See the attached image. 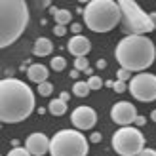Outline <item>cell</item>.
Masks as SVG:
<instances>
[{"label":"cell","mask_w":156,"mask_h":156,"mask_svg":"<svg viewBox=\"0 0 156 156\" xmlns=\"http://www.w3.org/2000/svg\"><path fill=\"white\" fill-rule=\"evenodd\" d=\"M105 67H107V61L105 59H99L97 61V69H105Z\"/></svg>","instance_id":"obj_30"},{"label":"cell","mask_w":156,"mask_h":156,"mask_svg":"<svg viewBox=\"0 0 156 156\" xmlns=\"http://www.w3.org/2000/svg\"><path fill=\"white\" fill-rule=\"evenodd\" d=\"M50 12H51V15H53V19H55V23L57 25H67V23H71V19H73V15H71V12L69 10H59V8H50Z\"/></svg>","instance_id":"obj_15"},{"label":"cell","mask_w":156,"mask_h":156,"mask_svg":"<svg viewBox=\"0 0 156 156\" xmlns=\"http://www.w3.org/2000/svg\"><path fill=\"white\" fill-rule=\"evenodd\" d=\"M149 17H151V21H152V25H154V29H156V12L149 13Z\"/></svg>","instance_id":"obj_31"},{"label":"cell","mask_w":156,"mask_h":156,"mask_svg":"<svg viewBox=\"0 0 156 156\" xmlns=\"http://www.w3.org/2000/svg\"><path fill=\"white\" fill-rule=\"evenodd\" d=\"M78 73H80V71H76V69H74V71H71V78H78Z\"/></svg>","instance_id":"obj_33"},{"label":"cell","mask_w":156,"mask_h":156,"mask_svg":"<svg viewBox=\"0 0 156 156\" xmlns=\"http://www.w3.org/2000/svg\"><path fill=\"white\" fill-rule=\"evenodd\" d=\"M51 91H53V86H51L50 82H42V84H38V93H40V95L48 97V95H51Z\"/></svg>","instance_id":"obj_20"},{"label":"cell","mask_w":156,"mask_h":156,"mask_svg":"<svg viewBox=\"0 0 156 156\" xmlns=\"http://www.w3.org/2000/svg\"><path fill=\"white\" fill-rule=\"evenodd\" d=\"M137 108L129 103V101H118V103H114L112 108H111V118L114 124H118V126L126 128L129 124H133L135 118H137Z\"/></svg>","instance_id":"obj_9"},{"label":"cell","mask_w":156,"mask_h":156,"mask_svg":"<svg viewBox=\"0 0 156 156\" xmlns=\"http://www.w3.org/2000/svg\"><path fill=\"white\" fill-rule=\"evenodd\" d=\"M6 156H33V154H30L25 147H13V149L8 152Z\"/></svg>","instance_id":"obj_22"},{"label":"cell","mask_w":156,"mask_h":156,"mask_svg":"<svg viewBox=\"0 0 156 156\" xmlns=\"http://www.w3.org/2000/svg\"><path fill=\"white\" fill-rule=\"evenodd\" d=\"M74 69H76V71H80V73H86V71L90 69L88 59H86V57H78V59H74Z\"/></svg>","instance_id":"obj_19"},{"label":"cell","mask_w":156,"mask_h":156,"mask_svg":"<svg viewBox=\"0 0 156 156\" xmlns=\"http://www.w3.org/2000/svg\"><path fill=\"white\" fill-rule=\"evenodd\" d=\"M53 33H55L57 36H63V34L67 33V29H65L63 25H55V29H53Z\"/></svg>","instance_id":"obj_25"},{"label":"cell","mask_w":156,"mask_h":156,"mask_svg":"<svg viewBox=\"0 0 156 156\" xmlns=\"http://www.w3.org/2000/svg\"><path fill=\"white\" fill-rule=\"evenodd\" d=\"M112 90H114L116 93H124V91L128 90V84H126V82H122V80H116L114 86H112Z\"/></svg>","instance_id":"obj_24"},{"label":"cell","mask_w":156,"mask_h":156,"mask_svg":"<svg viewBox=\"0 0 156 156\" xmlns=\"http://www.w3.org/2000/svg\"><path fill=\"white\" fill-rule=\"evenodd\" d=\"M114 57L120 63V69H126L129 73H141L154 63L156 48L151 38L143 34H128L118 42Z\"/></svg>","instance_id":"obj_2"},{"label":"cell","mask_w":156,"mask_h":156,"mask_svg":"<svg viewBox=\"0 0 156 156\" xmlns=\"http://www.w3.org/2000/svg\"><path fill=\"white\" fill-rule=\"evenodd\" d=\"M29 23L25 0H0V48L12 46L23 34Z\"/></svg>","instance_id":"obj_3"},{"label":"cell","mask_w":156,"mask_h":156,"mask_svg":"<svg viewBox=\"0 0 156 156\" xmlns=\"http://www.w3.org/2000/svg\"><path fill=\"white\" fill-rule=\"evenodd\" d=\"M90 139H91V143H99V141H101V133H97V131H93Z\"/></svg>","instance_id":"obj_28"},{"label":"cell","mask_w":156,"mask_h":156,"mask_svg":"<svg viewBox=\"0 0 156 156\" xmlns=\"http://www.w3.org/2000/svg\"><path fill=\"white\" fill-rule=\"evenodd\" d=\"M51 51H53V44H51L50 38H46V36L36 38V42L33 46V53L36 57H46V55H50Z\"/></svg>","instance_id":"obj_14"},{"label":"cell","mask_w":156,"mask_h":156,"mask_svg":"<svg viewBox=\"0 0 156 156\" xmlns=\"http://www.w3.org/2000/svg\"><path fill=\"white\" fill-rule=\"evenodd\" d=\"M48 74H50V71H48L44 65H40V63H34V65H30V67L27 69L29 80H30V82H36V84L48 82Z\"/></svg>","instance_id":"obj_13"},{"label":"cell","mask_w":156,"mask_h":156,"mask_svg":"<svg viewBox=\"0 0 156 156\" xmlns=\"http://www.w3.org/2000/svg\"><path fill=\"white\" fill-rule=\"evenodd\" d=\"M88 139L78 129H61L51 137V156H88Z\"/></svg>","instance_id":"obj_5"},{"label":"cell","mask_w":156,"mask_h":156,"mask_svg":"<svg viewBox=\"0 0 156 156\" xmlns=\"http://www.w3.org/2000/svg\"><path fill=\"white\" fill-rule=\"evenodd\" d=\"M116 76H118V80H122V82H126V80H131V73L129 71H126V69H120L118 73H116Z\"/></svg>","instance_id":"obj_23"},{"label":"cell","mask_w":156,"mask_h":156,"mask_svg":"<svg viewBox=\"0 0 156 156\" xmlns=\"http://www.w3.org/2000/svg\"><path fill=\"white\" fill-rule=\"evenodd\" d=\"M151 118H152V122H156V111H152V112H151Z\"/></svg>","instance_id":"obj_34"},{"label":"cell","mask_w":156,"mask_h":156,"mask_svg":"<svg viewBox=\"0 0 156 156\" xmlns=\"http://www.w3.org/2000/svg\"><path fill=\"white\" fill-rule=\"evenodd\" d=\"M90 91H91V90H90L88 82H80V80H76L74 86H73V93H74L76 97H86Z\"/></svg>","instance_id":"obj_17"},{"label":"cell","mask_w":156,"mask_h":156,"mask_svg":"<svg viewBox=\"0 0 156 156\" xmlns=\"http://www.w3.org/2000/svg\"><path fill=\"white\" fill-rule=\"evenodd\" d=\"M86 27L93 33H108L122 19V10L114 0H91L82 10Z\"/></svg>","instance_id":"obj_4"},{"label":"cell","mask_w":156,"mask_h":156,"mask_svg":"<svg viewBox=\"0 0 156 156\" xmlns=\"http://www.w3.org/2000/svg\"><path fill=\"white\" fill-rule=\"evenodd\" d=\"M88 86H90V90H101V88H103V80H101L99 76L93 74V76L88 78Z\"/></svg>","instance_id":"obj_21"},{"label":"cell","mask_w":156,"mask_h":156,"mask_svg":"<svg viewBox=\"0 0 156 156\" xmlns=\"http://www.w3.org/2000/svg\"><path fill=\"white\" fill-rule=\"evenodd\" d=\"M48 111L53 116H63L67 112V103H65V101H61V99H53V101H50Z\"/></svg>","instance_id":"obj_16"},{"label":"cell","mask_w":156,"mask_h":156,"mask_svg":"<svg viewBox=\"0 0 156 156\" xmlns=\"http://www.w3.org/2000/svg\"><path fill=\"white\" fill-rule=\"evenodd\" d=\"M71 122L76 129H91L97 124V112L93 111L91 107L80 105L76 107L73 114H71Z\"/></svg>","instance_id":"obj_10"},{"label":"cell","mask_w":156,"mask_h":156,"mask_svg":"<svg viewBox=\"0 0 156 156\" xmlns=\"http://www.w3.org/2000/svg\"><path fill=\"white\" fill-rule=\"evenodd\" d=\"M137 156H156V151H152V149H143Z\"/></svg>","instance_id":"obj_26"},{"label":"cell","mask_w":156,"mask_h":156,"mask_svg":"<svg viewBox=\"0 0 156 156\" xmlns=\"http://www.w3.org/2000/svg\"><path fill=\"white\" fill-rule=\"evenodd\" d=\"M59 99H61V101H65V103H67V101H69V93H67V91H63V93L59 95Z\"/></svg>","instance_id":"obj_32"},{"label":"cell","mask_w":156,"mask_h":156,"mask_svg":"<svg viewBox=\"0 0 156 156\" xmlns=\"http://www.w3.org/2000/svg\"><path fill=\"white\" fill-rule=\"evenodd\" d=\"M118 6L122 10L124 30L128 34H143L145 36V33L154 30V25L149 17V13H145L137 6V2H133V0H120Z\"/></svg>","instance_id":"obj_6"},{"label":"cell","mask_w":156,"mask_h":156,"mask_svg":"<svg viewBox=\"0 0 156 156\" xmlns=\"http://www.w3.org/2000/svg\"><path fill=\"white\" fill-rule=\"evenodd\" d=\"M67 48H69V51H71L73 55L78 59V57H86V55L90 53V50H91V42H90L86 36L76 34V36H73L71 40H69Z\"/></svg>","instance_id":"obj_12"},{"label":"cell","mask_w":156,"mask_h":156,"mask_svg":"<svg viewBox=\"0 0 156 156\" xmlns=\"http://www.w3.org/2000/svg\"><path fill=\"white\" fill-rule=\"evenodd\" d=\"M128 90L137 101L143 103L156 101V76L151 73H139L129 80Z\"/></svg>","instance_id":"obj_8"},{"label":"cell","mask_w":156,"mask_h":156,"mask_svg":"<svg viewBox=\"0 0 156 156\" xmlns=\"http://www.w3.org/2000/svg\"><path fill=\"white\" fill-rule=\"evenodd\" d=\"M135 124H137V126H145V124H147V118H145V116H137V118H135Z\"/></svg>","instance_id":"obj_29"},{"label":"cell","mask_w":156,"mask_h":156,"mask_svg":"<svg viewBox=\"0 0 156 156\" xmlns=\"http://www.w3.org/2000/svg\"><path fill=\"white\" fill-rule=\"evenodd\" d=\"M34 111V93L17 78L0 80V120L4 124H17L27 120Z\"/></svg>","instance_id":"obj_1"},{"label":"cell","mask_w":156,"mask_h":156,"mask_svg":"<svg viewBox=\"0 0 156 156\" xmlns=\"http://www.w3.org/2000/svg\"><path fill=\"white\" fill-rule=\"evenodd\" d=\"M65 67H67V61H65V57L55 55V57L51 59V69H53V71L61 73V71H65Z\"/></svg>","instance_id":"obj_18"},{"label":"cell","mask_w":156,"mask_h":156,"mask_svg":"<svg viewBox=\"0 0 156 156\" xmlns=\"http://www.w3.org/2000/svg\"><path fill=\"white\" fill-rule=\"evenodd\" d=\"M71 30L74 33V36H76V34H80V30H82V25H80V23H73V25H71Z\"/></svg>","instance_id":"obj_27"},{"label":"cell","mask_w":156,"mask_h":156,"mask_svg":"<svg viewBox=\"0 0 156 156\" xmlns=\"http://www.w3.org/2000/svg\"><path fill=\"white\" fill-rule=\"evenodd\" d=\"M112 149L120 156H137L145 149V135L133 126L120 128L112 135Z\"/></svg>","instance_id":"obj_7"},{"label":"cell","mask_w":156,"mask_h":156,"mask_svg":"<svg viewBox=\"0 0 156 156\" xmlns=\"http://www.w3.org/2000/svg\"><path fill=\"white\" fill-rule=\"evenodd\" d=\"M50 143L51 139H48L40 131H36V133H30L25 139V149L33 156H44L46 152H50Z\"/></svg>","instance_id":"obj_11"}]
</instances>
